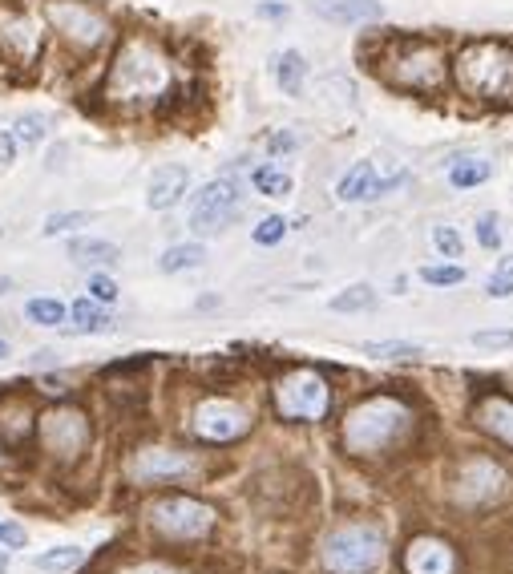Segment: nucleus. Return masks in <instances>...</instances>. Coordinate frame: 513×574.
<instances>
[{
  "instance_id": "nucleus-26",
  "label": "nucleus",
  "mask_w": 513,
  "mask_h": 574,
  "mask_svg": "<svg viewBox=\"0 0 513 574\" xmlns=\"http://www.w3.org/2000/svg\"><path fill=\"white\" fill-rule=\"evenodd\" d=\"M9 134L17 138V146L33 150V146H41V142H45V134H49V118H45V114H21V118L13 122V130H9Z\"/></svg>"
},
{
  "instance_id": "nucleus-35",
  "label": "nucleus",
  "mask_w": 513,
  "mask_h": 574,
  "mask_svg": "<svg viewBox=\"0 0 513 574\" xmlns=\"http://www.w3.org/2000/svg\"><path fill=\"white\" fill-rule=\"evenodd\" d=\"M433 243H437V251H441V255H449V259L465 255V247H461V235H457L453 227H437V231H433Z\"/></svg>"
},
{
  "instance_id": "nucleus-29",
  "label": "nucleus",
  "mask_w": 513,
  "mask_h": 574,
  "mask_svg": "<svg viewBox=\"0 0 513 574\" xmlns=\"http://www.w3.org/2000/svg\"><path fill=\"white\" fill-rule=\"evenodd\" d=\"M81 558H85V550H81V546H57V550H45V554H37L33 562H37V570L61 574V570H73V566H81Z\"/></svg>"
},
{
  "instance_id": "nucleus-39",
  "label": "nucleus",
  "mask_w": 513,
  "mask_h": 574,
  "mask_svg": "<svg viewBox=\"0 0 513 574\" xmlns=\"http://www.w3.org/2000/svg\"><path fill=\"white\" fill-rule=\"evenodd\" d=\"M299 146V138L295 134H287V130H279V134H271V142H267V150H271V158H279V154H291Z\"/></svg>"
},
{
  "instance_id": "nucleus-4",
  "label": "nucleus",
  "mask_w": 513,
  "mask_h": 574,
  "mask_svg": "<svg viewBox=\"0 0 513 574\" xmlns=\"http://www.w3.org/2000/svg\"><path fill=\"white\" fill-rule=\"evenodd\" d=\"M384 562V538L376 526H340L324 542V566L332 574H372Z\"/></svg>"
},
{
  "instance_id": "nucleus-38",
  "label": "nucleus",
  "mask_w": 513,
  "mask_h": 574,
  "mask_svg": "<svg viewBox=\"0 0 513 574\" xmlns=\"http://www.w3.org/2000/svg\"><path fill=\"white\" fill-rule=\"evenodd\" d=\"M21 546H25V526L0 522V550H21Z\"/></svg>"
},
{
  "instance_id": "nucleus-7",
  "label": "nucleus",
  "mask_w": 513,
  "mask_h": 574,
  "mask_svg": "<svg viewBox=\"0 0 513 574\" xmlns=\"http://www.w3.org/2000/svg\"><path fill=\"white\" fill-rule=\"evenodd\" d=\"M37 437H41V449H45V453H53L57 461H73V457H81L85 445H89V417H85L77 405H57V409L41 413Z\"/></svg>"
},
{
  "instance_id": "nucleus-17",
  "label": "nucleus",
  "mask_w": 513,
  "mask_h": 574,
  "mask_svg": "<svg viewBox=\"0 0 513 574\" xmlns=\"http://www.w3.org/2000/svg\"><path fill=\"white\" fill-rule=\"evenodd\" d=\"M408 574H453V554L437 538H417L404 554Z\"/></svg>"
},
{
  "instance_id": "nucleus-6",
  "label": "nucleus",
  "mask_w": 513,
  "mask_h": 574,
  "mask_svg": "<svg viewBox=\"0 0 513 574\" xmlns=\"http://www.w3.org/2000/svg\"><path fill=\"white\" fill-rule=\"evenodd\" d=\"M150 526L170 542H194L215 526V510L194 502V498L174 494V498H158L150 506Z\"/></svg>"
},
{
  "instance_id": "nucleus-22",
  "label": "nucleus",
  "mask_w": 513,
  "mask_h": 574,
  "mask_svg": "<svg viewBox=\"0 0 513 574\" xmlns=\"http://www.w3.org/2000/svg\"><path fill=\"white\" fill-rule=\"evenodd\" d=\"M275 81H279V89H283V93H291V98H299V93H303L307 61H303V53H299V49L279 53V61H275Z\"/></svg>"
},
{
  "instance_id": "nucleus-31",
  "label": "nucleus",
  "mask_w": 513,
  "mask_h": 574,
  "mask_svg": "<svg viewBox=\"0 0 513 574\" xmlns=\"http://www.w3.org/2000/svg\"><path fill=\"white\" fill-rule=\"evenodd\" d=\"M85 223H89V215H85V211H53V215L45 219V227H41V231L53 239V235H69V231H81Z\"/></svg>"
},
{
  "instance_id": "nucleus-9",
  "label": "nucleus",
  "mask_w": 513,
  "mask_h": 574,
  "mask_svg": "<svg viewBox=\"0 0 513 574\" xmlns=\"http://www.w3.org/2000/svg\"><path fill=\"white\" fill-rule=\"evenodd\" d=\"M239 182L235 178H215V182H207L194 195V203H190V231L194 235H219L227 223H231V215L239 211Z\"/></svg>"
},
{
  "instance_id": "nucleus-13",
  "label": "nucleus",
  "mask_w": 513,
  "mask_h": 574,
  "mask_svg": "<svg viewBox=\"0 0 513 574\" xmlns=\"http://www.w3.org/2000/svg\"><path fill=\"white\" fill-rule=\"evenodd\" d=\"M186 186H190V170L186 166H158L154 178H150V190H146V203L154 211H170L186 199Z\"/></svg>"
},
{
  "instance_id": "nucleus-18",
  "label": "nucleus",
  "mask_w": 513,
  "mask_h": 574,
  "mask_svg": "<svg viewBox=\"0 0 513 574\" xmlns=\"http://www.w3.org/2000/svg\"><path fill=\"white\" fill-rule=\"evenodd\" d=\"M69 259L77 267H89V271H106L122 259V247L110 243V239H73L69 243Z\"/></svg>"
},
{
  "instance_id": "nucleus-16",
  "label": "nucleus",
  "mask_w": 513,
  "mask_h": 574,
  "mask_svg": "<svg viewBox=\"0 0 513 574\" xmlns=\"http://www.w3.org/2000/svg\"><path fill=\"white\" fill-rule=\"evenodd\" d=\"M501 482H505V473L493 461L477 457L461 469V498L465 502H489L493 494H501Z\"/></svg>"
},
{
  "instance_id": "nucleus-12",
  "label": "nucleus",
  "mask_w": 513,
  "mask_h": 574,
  "mask_svg": "<svg viewBox=\"0 0 513 574\" xmlns=\"http://www.w3.org/2000/svg\"><path fill=\"white\" fill-rule=\"evenodd\" d=\"M130 469L138 482H178V477L190 473V457H182L174 449H142Z\"/></svg>"
},
{
  "instance_id": "nucleus-2",
  "label": "nucleus",
  "mask_w": 513,
  "mask_h": 574,
  "mask_svg": "<svg viewBox=\"0 0 513 574\" xmlns=\"http://www.w3.org/2000/svg\"><path fill=\"white\" fill-rule=\"evenodd\" d=\"M457 81L473 98H513V49L501 41H473L457 57Z\"/></svg>"
},
{
  "instance_id": "nucleus-10",
  "label": "nucleus",
  "mask_w": 513,
  "mask_h": 574,
  "mask_svg": "<svg viewBox=\"0 0 513 574\" xmlns=\"http://www.w3.org/2000/svg\"><path fill=\"white\" fill-rule=\"evenodd\" d=\"M194 437L202 441H235L251 429V413L239 405V401H227V397H211V401H202L194 409Z\"/></svg>"
},
{
  "instance_id": "nucleus-46",
  "label": "nucleus",
  "mask_w": 513,
  "mask_h": 574,
  "mask_svg": "<svg viewBox=\"0 0 513 574\" xmlns=\"http://www.w3.org/2000/svg\"><path fill=\"white\" fill-rule=\"evenodd\" d=\"M5 356H9V340H5V336H0V360H5Z\"/></svg>"
},
{
  "instance_id": "nucleus-34",
  "label": "nucleus",
  "mask_w": 513,
  "mask_h": 574,
  "mask_svg": "<svg viewBox=\"0 0 513 574\" xmlns=\"http://www.w3.org/2000/svg\"><path fill=\"white\" fill-rule=\"evenodd\" d=\"M89 300H97V304H114V300H118V283H114V275H106V271H89Z\"/></svg>"
},
{
  "instance_id": "nucleus-21",
  "label": "nucleus",
  "mask_w": 513,
  "mask_h": 574,
  "mask_svg": "<svg viewBox=\"0 0 513 574\" xmlns=\"http://www.w3.org/2000/svg\"><path fill=\"white\" fill-rule=\"evenodd\" d=\"M477 421H481V429H485V433H493L497 441H505V445L513 449V401H505V397H489V401H481Z\"/></svg>"
},
{
  "instance_id": "nucleus-20",
  "label": "nucleus",
  "mask_w": 513,
  "mask_h": 574,
  "mask_svg": "<svg viewBox=\"0 0 513 574\" xmlns=\"http://www.w3.org/2000/svg\"><path fill=\"white\" fill-rule=\"evenodd\" d=\"M316 13L328 21H340V25H364V21H380L384 9L376 0H320Z\"/></svg>"
},
{
  "instance_id": "nucleus-5",
  "label": "nucleus",
  "mask_w": 513,
  "mask_h": 574,
  "mask_svg": "<svg viewBox=\"0 0 513 574\" xmlns=\"http://www.w3.org/2000/svg\"><path fill=\"white\" fill-rule=\"evenodd\" d=\"M275 409L287 421H324L332 409L328 380L312 368H295L275 385Z\"/></svg>"
},
{
  "instance_id": "nucleus-30",
  "label": "nucleus",
  "mask_w": 513,
  "mask_h": 574,
  "mask_svg": "<svg viewBox=\"0 0 513 574\" xmlns=\"http://www.w3.org/2000/svg\"><path fill=\"white\" fill-rule=\"evenodd\" d=\"M360 352H368L376 360H417L425 348L413 344V340H384V344H364Z\"/></svg>"
},
{
  "instance_id": "nucleus-36",
  "label": "nucleus",
  "mask_w": 513,
  "mask_h": 574,
  "mask_svg": "<svg viewBox=\"0 0 513 574\" xmlns=\"http://www.w3.org/2000/svg\"><path fill=\"white\" fill-rule=\"evenodd\" d=\"M477 239H481V247H501V223H497V215H481L477 219Z\"/></svg>"
},
{
  "instance_id": "nucleus-3",
  "label": "nucleus",
  "mask_w": 513,
  "mask_h": 574,
  "mask_svg": "<svg viewBox=\"0 0 513 574\" xmlns=\"http://www.w3.org/2000/svg\"><path fill=\"white\" fill-rule=\"evenodd\" d=\"M408 429V409L392 397H372L364 405H356L344 421V445L352 453H376L384 449L396 433Z\"/></svg>"
},
{
  "instance_id": "nucleus-40",
  "label": "nucleus",
  "mask_w": 513,
  "mask_h": 574,
  "mask_svg": "<svg viewBox=\"0 0 513 574\" xmlns=\"http://www.w3.org/2000/svg\"><path fill=\"white\" fill-rule=\"evenodd\" d=\"M17 162V138L9 130H0V166H13Z\"/></svg>"
},
{
  "instance_id": "nucleus-37",
  "label": "nucleus",
  "mask_w": 513,
  "mask_h": 574,
  "mask_svg": "<svg viewBox=\"0 0 513 574\" xmlns=\"http://www.w3.org/2000/svg\"><path fill=\"white\" fill-rule=\"evenodd\" d=\"M477 348H513V328H493V332H477L473 336Z\"/></svg>"
},
{
  "instance_id": "nucleus-45",
  "label": "nucleus",
  "mask_w": 513,
  "mask_h": 574,
  "mask_svg": "<svg viewBox=\"0 0 513 574\" xmlns=\"http://www.w3.org/2000/svg\"><path fill=\"white\" fill-rule=\"evenodd\" d=\"M9 570V550H0V574Z\"/></svg>"
},
{
  "instance_id": "nucleus-14",
  "label": "nucleus",
  "mask_w": 513,
  "mask_h": 574,
  "mask_svg": "<svg viewBox=\"0 0 513 574\" xmlns=\"http://www.w3.org/2000/svg\"><path fill=\"white\" fill-rule=\"evenodd\" d=\"M0 49L9 57H33L37 53V29H33L29 13L0 9Z\"/></svg>"
},
{
  "instance_id": "nucleus-23",
  "label": "nucleus",
  "mask_w": 513,
  "mask_h": 574,
  "mask_svg": "<svg viewBox=\"0 0 513 574\" xmlns=\"http://www.w3.org/2000/svg\"><path fill=\"white\" fill-rule=\"evenodd\" d=\"M25 320L37 328H61L69 320V304H61L57 296H33L25 304Z\"/></svg>"
},
{
  "instance_id": "nucleus-8",
  "label": "nucleus",
  "mask_w": 513,
  "mask_h": 574,
  "mask_svg": "<svg viewBox=\"0 0 513 574\" xmlns=\"http://www.w3.org/2000/svg\"><path fill=\"white\" fill-rule=\"evenodd\" d=\"M45 17H49V25H53L69 45H77V49H97L101 41H106V33H110L106 17H101L97 9H89L85 0H49Z\"/></svg>"
},
{
  "instance_id": "nucleus-33",
  "label": "nucleus",
  "mask_w": 513,
  "mask_h": 574,
  "mask_svg": "<svg viewBox=\"0 0 513 574\" xmlns=\"http://www.w3.org/2000/svg\"><path fill=\"white\" fill-rule=\"evenodd\" d=\"M421 279L433 287H453L465 279V267L461 263H433V267H421Z\"/></svg>"
},
{
  "instance_id": "nucleus-44",
  "label": "nucleus",
  "mask_w": 513,
  "mask_h": 574,
  "mask_svg": "<svg viewBox=\"0 0 513 574\" xmlns=\"http://www.w3.org/2000/svg\"><path fill=\"white\" fill-rule=\"evenodd\" d=\"M497 275L513 279V255H501V263H497Z\"/></svg>"
},
{
  "instance_id": "nucleus-1",
  "label": "nucleus",
  "mask_w": 513,
  "mask_h": 574,
  "mask_svg": "<svg viewBox=\"0 0 513 574\" xmlns=\"http://www.w3.org/2000/svg\"><path fill=\"white\" fill-rule=\"evenodd\" d=\"M174 85L166 53L146 37H126L106 73V98L118 106H154Z\"/></svg>"
},
{
  "instance_id": "nucleus-28",
  "label": "nucleus",
  "mask_w": 513,
  "mask_h": 574,
  "mask_svg": "<svg viewBox=\"0 0 513 574\" xmlns=\"http://www.w3.org/2000/svg\"><path fill=\"white\" fill-rule=\"evenodd\" d=\"M489 174H493V166H489L485 158H461V162H453V170H449V178H453L457 190H469V186L485 182Z\"/></svg>"
},
{
  "instance_id": "nucleus-11",
  "label": "nucleus",
  "mask_w": 513,
  "mask_h": 574,
  "mask_svg": "<svg viewBox=\"0 0 513 574\" xmlns=\"http://www.w3.org/2000/svg\"><path fill=\"white\" fill-rule=\"evenodd\" d=\"M441 77H445V65L433 45H408L392 65V81L408 89H433L441 85Z\"/></svg>"
},
{
  "instance_id": "nucleus-15",
  "label": "nucleus",
  "mask_w": 513,
  "mask_h": 574,
  "mask_svg": "<svg viewBox=\"0 0 513 574\" xmlns=\"http://www.w3.org/2000/svg\"><path fill=\"white\" fill-rule=\"evenodd\" d=\"M396 182H400V178H396ZM396 182H380L372 162H356V166L340 178L336 195H340L344 203H372V199H380V195H384V190H392Z\"/></svg>"
},
{
  "instance_id": "nucleus-41",
  "label": "nucleus",
  "mask_w": 513,
  "mask_h": 574,
  "mask_svg": "<svg viewBox=\"0 0 513 574\" xmlns=\"http://www.w3.org/2000/svg\"><path fill=\"white\" fill-rule=\"evenodd\" d=\"M485 292H489V296H497V300H509V296H513V279H505V275H493V279L485 283Z\"/></svg>"
},
{
  "instance_id": "nucleus-27",
  "label": "nucleus",
  "mask_w": 513,
  "mask_h": 574,
  "mask_svg": "<svg viewBox=\"0 0 513 574\" xmlns=\"http://www.w3.org/2000/svg\"><path fill=\"white\" fill-rule=\"evenodd\" d=\"M368 308H376V292L368 283H352L340 296H332V312H368Z\"/></svg>"
},
{
  "instance_id": "nucleus-24",
  "label": "nucleus",
  "mask_w": 513,
  "mask_h": 574,
  "mask_svg": "<svg viewBox=\"0 0 513 574\" xmlns=\"http://www.w3.org/2000/svg\"><path fill=\"white\" fill-rule=\"evenodd\" d=\"M202 259H207V247H202V243H174V247H166V251H162L158 267H162L166 275H178V271L202 267Z\"/></svg>"
},
{
  "instance_id": "nucleus-32",
  "label": "nucleus",
  "mask_w": 513,
  "mask_h": 574,
  "mask_svg": "<svg viewBox=\"0 0 513 574\" xmlns=\"http://www.w3.org/2000/svg\"><path fill=\"white\" fill-rule=\"evenodd\" d=\"M283 235H287V219H283V215H267V219H259L255 231H251V239H255L259 247H275V243H283Z\"/></svg>"
},
{
  "instance_id": "nucleus-19",
  "label": "nucleus",
  "mask_w": 513,
  "mask_h": 574,
  "mask_svg": "<svg viewBox=\"0 0 513 574\" xmlns=\"http://www.w3.org/2000/svg\"><path fill=\"white\" fill-rule=\"evenodd\" d=\"M69 328L73 332H81V336H101V332H114V316L106 312V304H97V300H89V296H81V300H73L69 304Z\"/></svg>"
},
{
  "instance_id": "nucleus-25",
  "label": "nucleus",
  "mask_w": 513,
  "mask_h": 574,
  "mask_svg": "<svg viewBox=\"0 0 513 574\" xmlns=\"http://www.w3.org/2000/svg\"><path fill=\"white\" fill-rule=\"evenodd\" d=\"M251 182H255L259 195H267V199H287V195H291V174H287V170H279L275 162L255 166Z\"/></svg>"
},
{
  "instance_id": "nucleus-42",
  "label": "nucleus",
  "mask_w": 513,
  "mask_h": 574,
  "mask_svg": "<svg viewBox=\"0 0 513 574\" xmlns=\"http://www.w3.org/2000/svg\"><path fill=\"white\" fill-rule=\"evenodd\" d=\"M126 574H178V570H170V566H134Z\"/></svg>"
},
{
  "instance_id": "nucleus-43",
  "label": "nucleus",
  "mask_w": 513,
  "mask_h": 574,
  "mask_svg": "<svg viewBox=\"0 0 513 574\" xmlns=\"http://www.w3.org/2000/svg\"><path fill=\"white\" fill-rule=\"evenodd\" d=\"M259 17H287V5H259Z\"/></svg>"
}]
</instances>
